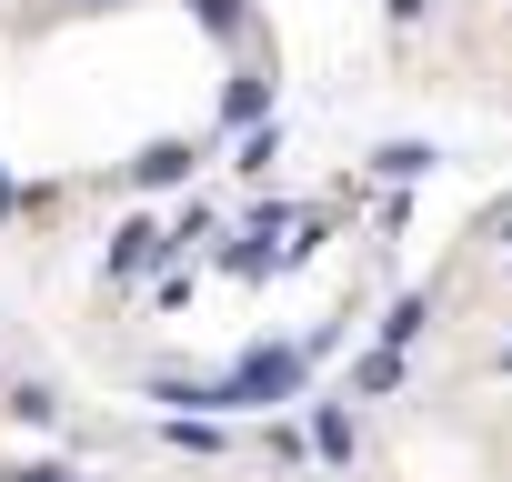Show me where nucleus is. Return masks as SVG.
Instances as JSON below:
<instances>
[{
	"mask_svg": "<svg viewBox=\"0 0 512 482\" xmlns=\"http://www.w3.org/2000/svg\"><path fill=\"white\" fill-rule=\"evenodd\" d=\"M191 11H201L211 31H241V0H191Z\"/></svg>",
	"mask_w": 512,
	"mask_h": 482,
	"instance_id": "obj_4",
	"label": "nucleus"
},
{
	"mask_svg": "<svg viewBox=\"0 0 512 482\" xmlns=\"http://www.w3.org/2000/svg\"><path fill=\"white\" fill-rule=\"evenodd\" d=\"M392 21H422V0H392Z\"/></svg>",
	"mask_w": 512,
	"mask_h": 482,
	"instance_id": "obj_5",
	"label": "nucleus"
},
{
	"mask_svg": "<svg viewBox=\"0 0 512 482\" xmlns=\"http://www.w3.org/2000/svg\"><path fill=\"white\" fill-rule=\"evenodd\" d=\"M292 382H302V362H292V352H251L211 402H272V392H292Z\"/></svg>",
	"mask_w": 512,
	"mask_h": 482,
	"instance_id": "obj_1",
	"label": "nucleus"
},
{
	"mask_svg": "<svg viewBox=\"0 0 512 482\" xmlns=\"http://www.w3.org/2000/svg\"><path fill=\"white\" fill-rule=\"evenodd\" d=\"M181 171H191V151H181V141H161V151H151V161H141V181H161V191H171V181H181Z\"/></svg>",
	"mask_w": 512,
	"mask_h": 482,
	"instance_id": "obj_3",
	"label": "nucleus"
},
{
	"mask_svg": "<svg viewBox=\"0 0 512 482\" xmlns=\"http://www.w3.org/2000/svg\"><path fill=\"white\" fill-rule=\"evenodd\" d=\"M262 111H272V71H241V81L221 91V121H241V131L262 121Z\"/></svg>",
	"mask_w": 512,
	"mask_h": 482,
	"instance_id": "obj_2",
	"label": "nucleus"
}]
</instances>
